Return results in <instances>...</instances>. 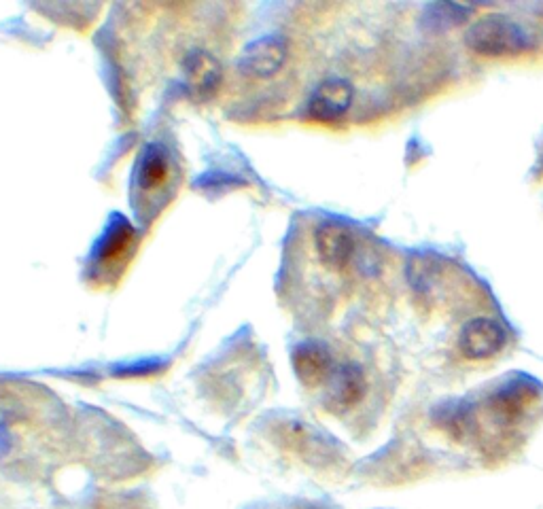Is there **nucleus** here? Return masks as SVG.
I'll use <instances>...</instances> for the list:
<instances>
[{
	"label": "nucleus",
	"instance_id": "nucleus-4",
	"mask_svg": "<svg viewBox=\"0 0 543 509\" xmlns=\"http://www.w3.org/2000/svg\"><path fill=\"white\" fill-rule=\"evenodd\" d=\"M287 60V43L280 37H264L253 41L240 60L244 75L251 79H270Z\"/></svg>",
	"mask_w": 543,
	"mask_h": 509
},
{
	"label": "nucleus",
	"instance_id": "nucleus-6",
	"mask_svg": "<svg viewBox=\"0 0 543 509\" xmlns=\"http://www.w3.org/2000/svg\"><path fill=\"white\" fill-rule=\"evenodd\" d=\"M293 367L306 386H317L334 374V359L323 344L308 342L295 348Z\"/></svg>",
	"mask_w": 543,
	"mask_h": 509
},
{
	"label": "nucleus",
	"instance_id": "nucleus-1",
	"mask_svg": "<svg viewBox=\"0 0 543 509\" xmlns=\"http://www.w3.org/2000/svg\"><path fill=\"white\" fill-rule=\"evenodd\" d=\"M465 45L474 54L501 58L518 56L535 45L531 30L510 15H486L465 32Z\"/></svg>",
	"mask_w": 543,
	"mask_h": 509
},
{
	"label": "nucleus",
	"instance_id": "nucleus-9",
	"mask_svg": "<svg viewBox=\"0 0 543 509\" xmlns=\"http://www.w3.org/2000/svg\"><path fill=\"white\" fill-rule=\"evenodd\" d=\"M539 393L541 386L533 378L520 376L514 380H507L490 401H493L497 412L505 416H516L527 408L533 399H537Z\"/></svg>",
	"mask_w": 543,
	"mask_h": 509
},
{
	"label": "nucleus",
	"instance_id": "nucleus-12",
	"mask_svg": "<svg viewBox=\"0 0 543 509\" xmlns=\"http://www.w3.org/2000/svg\"><path fill=\"white\" fill-rule=\"evenodd\" d=\"M132 240V230L128 225H117L111 234L104 238L100 247V261H113L121 257L128 249V242Z\"/></svg>",
	"mask_w": 543,
	"mask_h": 509
},
{
	"label": "nucleus",
	"instance_id": "nucleus-5",
	"mask_svg": "<svg viewBox=\"0 0 543 509\" xmlns=\"http://www.w3.org/2000/svg\"><path fill=\"white\" fill-rule=\"evenodd\" d=\"M314 242H317V253L321 261L327 268L334 270H344L350 259H353L357 247L353 232L346 225L334 221H327L319 227Z\"/></svg>",
	"mask_w": 543,
	"mask_h": 509
},
{
	"label": "nucleus",
	"instance_id": "nucleus-7",
	"mask_svg": "<svg viewBox=\"0 0 543 509\" xmlns=\"http://www.w3.org/2000/svg\"><path fill=\"white\" fill-rule=\"evenodd\" d=\"M365 393V378L359 365H342L340 370L331 374V389H329V406L334 410H348L361 401Z\"/></svg>",
	"mask_w": 543,
	"mask_h": 509
},
{
	"label": "nucleus",
	"instance_id": "nucleus-2",
	"mask_svg": "<svg viewBox=\"0 0 543 509\" xmlns=\"http://www.w3.org/2000/svg\"><path fill=\"white\" fill-rule=\"evenodd\" d=\"M507 342V333L495 319H474L465 323L459 336V348L467 359L482 361L499 355Z\"/></svg>",
	"mask_w": 543,
	"mask_h": 509
},
{
	"label": "nucleus",
	"instance_id": "nucleus-8",
	"mask_svg": "<svg viewBox=\"0 0 543 509\" xmlns=\"http://www.w3.org/2000/svg\"><path fill=\"white\" fill-rule=\"evenodd\" d=\"M183 68L189 90L196 96H208L221 81V66L206 51H191Z\"/></svg>",
	"mask_w": 543,
	"mask_h": 509
},
{
	"label": "nucleus",
	"instance_id": "nucleus-10",
	"mask_svg": "<svg viewBox=\"0 0 543 509\" xmlns=\"http://www.w3.org/2000/svg\"><path fill=\"white\" fill-rule=\"evenodd\" d=\"M474 9L465 5H454V3H433L423 13V24L429 30H446L452 26L463 24L467 17H471Z\"/></svg>",
	"mask_w": 543,
	"mask_h": 509
},
{
	"label": "nucleus",
	"instance_id": "nucleus-11",
	"mask_svg": "<svg viewBox=\"0 0 543 509\" xmlns=\"http://www.w3.org/2000/svg\"><path fill=\"white\" fill-rule=\"evenodd\" d=\"M140 185L145 189H157L160 187L166 177H168V155L164 153L162 147L149 145L143 153V160H140Z\"/></svg>",
	"mask_w": 543,
	"mask_h": 509
},
{
	"label": "nucleus",
	"instance_id": "nucleus-3",
	"mask_svg": "<svg viewBox=\"0 0 543 509\" xmlns=\"http://www.w3.org/2000/svg\"><path fill=\"white\" fill-rule=\"evenodd\" d=\"M353 98L355 90L346 79H327L312 92L308 102V115L312 119L323 121V124L338 121L348 113Z\"/></svg>",
	"mask_w": 543,
	"mask_h": 509
},
{
	"label": "nucleus",
	"instance_id": "nucleus-14",
	"mask_svg": "<svg viewBox=\"0 0 543 509\" xmlns=\"http://www.w3.org/2000/svg\"><path fill=\"white\" fill-rule=\"evenodd\" d=\"M11 446H13L11 431L5 427V423H0V459H3V456L9 454Z\"/></svg>",
	"mask_w": 543,
	"mask_h": 509
},
{
	"label": "nucleus",
	"instance_id": "nucleus-13",
	"mask_svg": "<svg viewBox=\"0 0 543 509\" xmlns=\"http://www.w3.org/2000/svg\"><path fill=\"white\" fill-rule=\"evenodd\" d=\"M435 418L440 420L446 429L461 435L469 427V406H463V403H452V406H444L440 410V416H435Z\"/></svg>",
	"mask_w": 543,
	"mask_h": 509
}]
</instances>
